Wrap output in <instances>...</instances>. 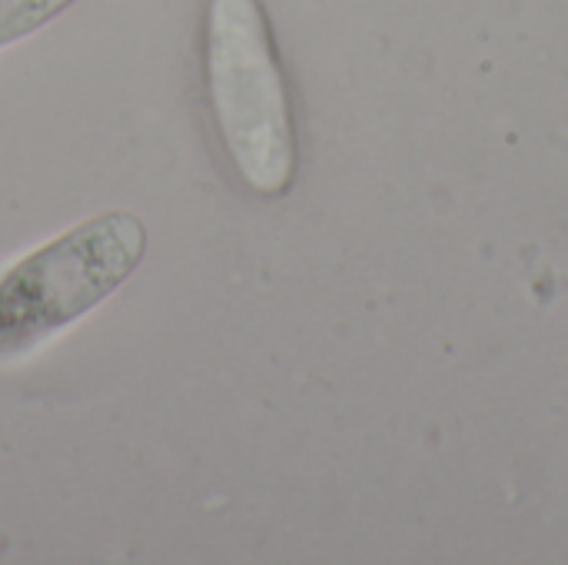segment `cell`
Instances as JSON below:
<instances>
[{
    "label": "cell",
    "mask_w": 568,
    "mask_h": 565,
    "mask_svg": "<svg viewBox=\"0 0 568 565\" xmlns=\"http://www.w3.org/2000/svg\"><path fill=\"white\" fill-rule=\"evenodd\" d=\"M206 90L223 150L260 196H280L296 176V130L286 80L260 0H210Z\"/></svg>",
    "instance_id": "cell-1"
},
{
    "label": "cell",
    "mask_w": 568,
    "mask_h": 565,
    "mask_svg": "<svg viewBox=\"0 0 568 565\" xmlns=\"http://www.w3.org/2000/svg\"><path fill=\"white\" fill-rule=\"evenodd\" d=\"M146 226L126 210L100 213L0 276V360L20 356L87 316L140 266Z\"/></svg>",
    "instance_id": "cell-2"
},
{
    "label": "cell",
    "mask_w": 568,
    "mask_h": 565,
    "mask_svg": "<svg viewBox=\"0 0 568 565\" xmlns=\"http://www.w3.org/2000/svg\"><path fill=\"white\" fill-rule=\"evenodd\" d=\"M73 0H0V47L40 30Z\"/></svg>",
    "instance_id": "cell-3"
}]
</instances>
